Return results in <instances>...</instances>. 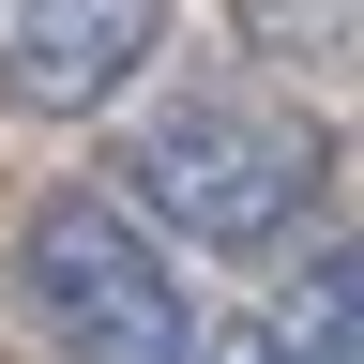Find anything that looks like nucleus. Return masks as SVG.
<instances>
[{
    "mask_svg": "<svg viewBox=\"0 0 364 364\" xmlns=\"http://www.w3.org/2000/svg\"><path fill=\"white\" fill-rule=\"evenodd\" d=\"M122 182H136L122 198L136 228H182L198 258H273L304 228V198H318V136H304V107H273V91L198 76V91H167V107L136 122Z\"/></svg>",
    "mask_w": 364,
    "mask_h": 364,
    "instance_id": "f257e3e1",
    "label": "nucleus"
},
{
    "mask_svg": "<svg viewBox=\"0 0 364 364\" xmlns=\"http://www.w3.org/2000/svg\"><path fill=\"white\" fill-rule=\"evenodd\" d=\"M16 304L61 364H198V304H182L167 243L122 213V182H61L16 228Z\"/></svg>",
    "mask_w": 364,
    "mask_h": 364,
    "instance_id": "f03ea898",
    "label": "nucleus"
},
{
    "mask_svg": "<svg viewBox=\"0 0 364 364\" xmlns=\"http://www.w3.org/2000/svg\"><path fill=\"white\" fill-rule=\"evenodd\" d=\"M152 46H167V0H0V91H16L31 122L122 107Z\"/></svg>",
    "mask_w": 364,
    "mask_h": 364,
    "instance_id": "7ed1b4c3",
    "label": "nucleus"
},
{
    "mask_svg": "<svg viewBox=\"0 0 364 364\" xmlns=\"http://www.w3.org/2000/svg\"><path fill=\"white\" fill-rule=\"evenodd\" d=\"M349 334H364V304H349V243H318L304 289H289V304H243L228 334H198V364H349Z\"/></svg>",
    "mask_w": 364,
    "mask_h": 364,
    "instance_id": "20e7f679",
    "label": "nucleus"
},
{
    "mask_svg": "<svg viewBox=\"0 0 364 364\" xmlns=\"http://www.w3.org/2000/svg\"><path fill=\"white\" fill-rule=\"evenodd\" d=\"M258 61H349V0H228Z\"/></svg>",
    "mask_w": 364,
    "mask_h": 364,
    "instance_id": "39448f33",
    "label": "nucleus"
}]
</instances>
